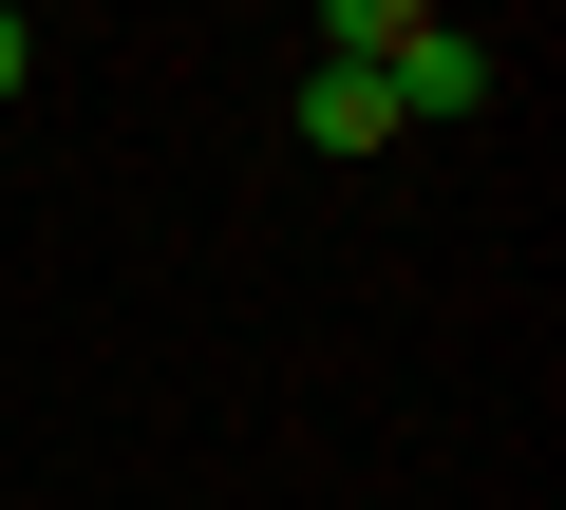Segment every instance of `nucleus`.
Returning <instances> with one entry per match:
<instances>
[{
    "mask_svg": "<svg viewBox=\"0 0 566 510\" xmlns=\"http://www.w3.org/2000/svg\"><path fill=\"white\" fill-rule=\"evenodd\" d=\"M491 76H510V58H491L472 20H416V0H397V39H378V95H397V114H491Z\"/></svg>",
    "mask_w": 566,
    "mask_h": 510,
    "instance_id": "f257e3e1",
    "label": "nucleus"
},
{
    "mask_svg": "<svg viewBox=\"0 0 566 510\" xmlns=\"http://www.w3.org/2000/svg\"><path fill=\"white\" fill-rule=\"evenodd\" d=\"M378 133H397V95L359 58H303V152H378Z\"/></svg>",
    "mask_w": 566,
    "mask_h": 510,
    "instance_id": "f03ea898",
    "label": "nucleus"
},
{
    "mask_svg": "<svg viewBox=\"0 0 566 510\" xmlns=\"http://www.w3.org/2000/svg\"><path fill=\"white\" fill-rule=\"evenodd\" d=\"M20 76H39V20H20V0H0V95H20Z\"/></svg>",
    "mask_w": 566,
    "mask_h": 510,
    "instance_id": "7ed1b4c3",
    "label": "nucleus"
}]
</instances>
